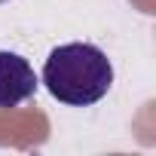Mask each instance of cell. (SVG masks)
I'll return each mask as SVG.
<instances>
[{
  "label": "cell",
  "instance_id": "cell-1",
  "mask_svg": "<svg viewBox=\"0 0 156 156\" xmlns=\"http://www.w3.org/2000/svg\"><path fill=\"white\" fill-rule=\"evenodd\" d=\"M43 86L52 98L70 107H89L113 86V64L104 49L92 43L55 46L43 64Z\"/></svg>",
  "mask_w": 156,
  "mask_h": 156
},
{
  "label": "cell",
  "instance_id": "cell-2",
  "mask_svg": "<svg viewBox=\"0 0 156 156\" xmlns=\"http://www.w3.org/2000/svg\"><path fill=\"white\" fill-rule=\"evenodd\" d=\"M37 73L19 52H0V107H19L37 95Z\"/></svg>",
  "mask_w": 156,
  "mask_h": 156
},
{
  "label": "cell",
  "instance_id": "cell-3",
  "mask_svg": "<svg viewBox=\"0 0 156 156\" xmlns=\"http://www.w3.org/2000/svg\"><path fill=\"white\" fill-rule=\"evenodd\" d=\"M3 3H9V0H0V6H3Z\"/></svg>",
  "mask_w": 156,
  "mask_h": 156
}]
</instances>
